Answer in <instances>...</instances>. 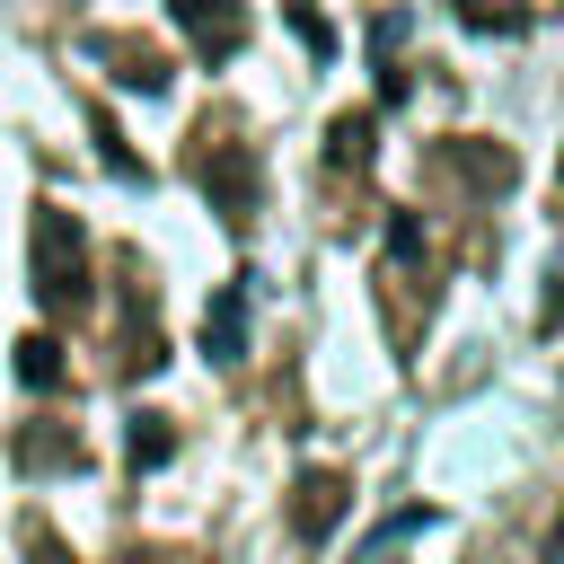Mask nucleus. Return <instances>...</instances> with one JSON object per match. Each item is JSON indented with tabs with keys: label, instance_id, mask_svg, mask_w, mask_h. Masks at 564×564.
Returning a JSON list of instances; mask_svg holds the SVG:
<instances>
[{
	"label": "nucleus",
	"instance_id": "obj_2",
	"mask_svg": "<svg viewBox=\"0 0 564 564\" xmlns=\"http://www.w3.org/2000/svg\"><path fill=\"white\" fill-rule=\"evenodd\" d=\"M194 176H203V194H212V212H220L229 229H238V220H256V159H247V141H229L220 123H203Z\"/></svg>",
	"mask_w": 564,
	"mask_h": 564
},
{
	"label": "nucleus",
	"instance_id": "obj_5",
	"mask_svg": "<svg viewBox=\"0 0 564 564\" xmlns=\"http://www.w3.org/2000/svg\"><path fill=\"white\" fill-rule=\"evenodd\" d=\"M203 352L212 361H238L247 352V282H220L212 308H203Z\"/></svg>",
	"mask_w": 564,
	"mask_h": 564
},
{
	"label": "nucleus",
	"instance_id": "obj_13",
	"mask_svg": "<svg viewBox=\"0 0 564 564\" xmlns=\"http://www.w3.org/2000/svg\"><path fill=\"white\" fill-rule=\"evenodd\" d=\"M538 326H546V335H555V326H564V264H555V273H546V308H538Z\"/></svg>",
	"mask_w": 564,
	"mask_h": 564
},
{
	"label": "nucleus",
	"instance_id": "obj_10",
	"mask_svg": "<svg viewBox=\"0 0 564 564\" xmlns=\"http://www.w3.org/2000/svg\"><path fill=\"white\" fill-rule=\"evenodd\" d=\"M291 35H300V44L317 53V62L335 53V26H326V9H308V0H291Z\"/></svg>",
	"mask_w": 564,
	"mask_h": 564
},
{
	"label": "nucleus",
	"instance_id": "obj_1",
	"mask_svg": "<svg viewBox=\"0 0 564 564\" xmlns=\"http://www.w3.org/2000/svg\"><path fill=\"white\" fill-rule=\"evenodd\" d=\"M26 273H35V300H44L53 317L88 308V229H79V212L35 203V229H26Z\"/></svg>",
	"mask_w": 564,
	"mask_h": 564
},
{
	"label": "nucleus",
	"instance_id": "obj_6",
	"mask_svg": "<svg viewBox=\"0 0 564 564\" xmlns=\"http://www.w3.org/2000/svg\"><path fill=\"white\" fill-rule=\"evenodd\" d=\"M441 167H449L458 185H476V194H502V185H511V150H494V141H449Z\"/></svg>",
	"mask_w": 564,
	"mask_h": 564
},
{
	"label": "nucleus",
	"instance_id": "obj_9",
	"mask_svg": "<svg viewBox=\"0 0 564 564\" xmlns=\"http://www.w3.org/2000/svg\"><path fill=\"white\" fill-rule=\"evenodd\" d=\"M176 449V423L167 414H132V467H159Z\"/></svg>",
	"mask_w": 564,
	"mask_h": 564
},
{
	"label": "nucleus",
	"instance_id": "obj_15",
	"mask_svg": "<svg viewBox=\"0 0 564 564\" xmlns=\"http://www.w3.org/2000/svg\"><path fill=\"white\" fill-rule=\"evenodd\" d=\"M123 564H194V555H167V546H141V555H123Z\"/></svg>",
	"mask_w": 564,
	"mask_h": 564
},
{
	"label": "nucleus",
	"instance_id": "obj_7",
	"mask_svg": "<svg viewBox=\"0 0 564 564\" xmlns=\"http://www.w3.org/2000/svg\"><path fill=\"white\" fill-rule=\"evenodd\" d=\"M326 167H335V176H361V167H370V115H335V132H326Z\"/></svg>",
	"mask_w": 564,
	"mask_h": 564
},
{
	"label": "nucleus",
	"instance_id": "obj_3",
	"mask_svg": "<svg viewBox=\"0 0 564 564\" xmlns=\"http://www.w3.org/2000/svg\"><path fill=\"white\" fill-rule=\"evenodd\" d=\"M167 18L194 44V62H229L247 44V0H167Z\"/></svg>",
	"mask_w": 564,
	"mask_h": 564
},
{
	"label": "nucleus",
	"instance_id": "obj_14",
	"mask_svg": "<svg viewBox=\"0 0 564 564\" xmlns=\"http://www.w3.org/2000/svg\"><path fill=\"white\" fill-rule=\"evenodd\" d=\"M538 564H564V511H555V529H546V546H538Z\"/></svg>",
	"mask_w": 564,
	"mask_h": 564
},
{
	"label": "nucleus",
	"instance_id": "obj_12",
	"mask_svg": "<svg viewBox=\"0 0 564 564\" xmlns=\"http://www.w3.org/2000/svg\"><path fill=\"white\" fill-rule=\"evenodd\" d=\"M18 458H26V467H70V458H79V441H62V432H44V441H35V432H26V441H18Z\"/></svg>",
	"mask_w": 564,
	"mask_h": 564
},
{
	"label": "nucleus",
	"instance_id": "obj_4",
	"mask_svg": "<svg viewBox=\"0 0 564 564\" xmlns=\"http://www.w3.org/2000/svg\"><path fill=\"white\" fill-rule=\"evenodd\" d=\"M344 476L335 467H300V485H291V538H335L344 529Z\"/></svg>",
	"mask_w": 564,
	"mask_h": 564
},
{
	"label": "nucleus",
	"instance_id": "obj_8",
	"mask_svg": "<svg viewBox=\"0 0 564 564\" xmlns=\"http://www.w3.org/2000/svg\"><path fill=\"white\" fill-rule=\"evenodd\" d=\"M18 379H26V388H62V379H70L62 344H53V335H26V344H18Z\"/></svg>",
	"mask_w": 564,
	"mask_h": 564
},
{
	"label": "nucleus",
	"instance_id": "obj_11",
	"mask_svg": "<svg viewBox=\"0 0 564 564\" xmlns=\"http://www.w3.org/2000/svg\"><path fill=\"white\" fill-rule=\"evenodd\" d=\"M106 53H115V62H123V79H132V88H159V79H167V70H159V53H150V44H123V35H115V44H106Z\"/></svg>",
	"mask_w": 564,
	"mask_h": 564
}]
</instances>
